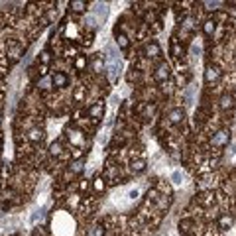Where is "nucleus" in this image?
Masks as SVG:
<instances>
[{"label":"nucleus","instance_id":"obj_5","mask_svg":"<svg viewBox=\"0 0 236 236\" xmlns=\"http://www.w3.org/2000/svg\"><path fill=\"white\" fill-rule=\"evenodd\" d=\"M220 104H222V108H230L232 106V99H230V96H222Z\"/></svg>","mask_w":236,"mask_h":236},{"label":"nucleus","instance_id":"obj_7","mask_svg":"<svg viewBox=\"0 0 236 236\" xmlns=\"http://www.w3.org/2000/svg\"><path fill=\"white\" fill-rule=\"evenodd\" d=\"M71 6H73V10H75V12H81V10L85 8V2H73Z\"/></svg>","mask_w":236,"mask_h":236},{"label":"nucleus","instance_id":"obj_3","mask_svg":"<svg viewBox=\"0 0 236 236\" xmlns=\"http://www.w3.org/2000/svg\"><path fill=\"white\" fill-rule=\"evenodd\" d=\"M171 181H173L175 185H181L183 183V173L181 171H173V173H171Z\"/></svg>","mask_w":236,"mask_h":236},{"label":"nucleus","instance_id":"obj_4","mask_svg":"<svg viewBox=\"0 0 236 236\" xmlns=\"http://www.w3.org/2000/svg\"><path fill=\"white\" fill-rule=\"evenodd\" d=\"M167 75H169V69H167V65H159V69H157L156 77H157V79H163V77H167Z\"/></svg>","mask_w":236,"mask_h":236},{"label":"nucleus","instance_id":"obj_8","mask_svg":"<svg viewBox=\"0 0 236 236\" xmlns=\"http://www.w3.org/2000/svg\"><path fill=\"white\" fill-rule=\"evenodd\" d=\"M181 112H179V110H173V112H171V120H173V122H177L179 120V118H181Z\"/></svg>","mask_w":236,"mask_h":236},{"label":"nucleus","instance_id":"obj_6","mask_svg":"<svg viewBox=\"0 0 236 236\" xmlns=\"http://www.w3.org/2000/svg\"><path fill=\"white\" fill-rule=\"evenodd\" d=\"M216 77H219L216 69H209V71H207V79H209V81H212V79H216Z\"/></svg>","mask_w":236,"mask_h":236},{"label":"nucleus","instance_id":"obj_9","mask_svg":"<svg viewBox=\"0 0 236 236\" xmlns=\"http://www.w3.org/2000/svg\"><path fill=\"white\" fill-rule=\"evenodd\" d=\"M55 83L57 85H65V77H63V75H57V77H55Z\"/></svg>","mask_w":236,"mask_h":236},{"label":"nucleus","instance_id":"obj_2","mask_svg":"<svg viewBox=\"0 0 236 236\" xmlns=\"http://www.w3.org/2000/svg\"><path fill=\"white\" fill-rule=\"evenodd\" d=\"M228 138H230V136H228V132H224V130H222V132H219V136L212 140V144H215V146H224L228 142Z\"/></svg>","mask_w":236,"mask_h":236},{"label":"nucleus","instance_id":"obj_10","mask_svg":"<svg viewBox=\"0 0 236 236\" xmlns=\"http://www.w3.org/2000/svg\"><path fill=\"white\" fill-rule=\"evenodd\" d=\"M205 30H207V32L211 33L212 30H215V24H212V22H207V26H205Z\"/></svg>","mask_w":236,"mask_h":236},{"label":"nucleus","instance_id":"obj_1","mask_svg":"<svg viewBox=\"0 0 236 236\" xmlns=\"http://www.w3.org/2000/svg\"><path fill=\"white\" fill-rule=\"evenodd\" d=\"M51 228H53L55 236H71L75 232V220L69 212H55L53 220H51Z\"/></svg>","mask_w":236,"mask_h":236}]
</instances>
